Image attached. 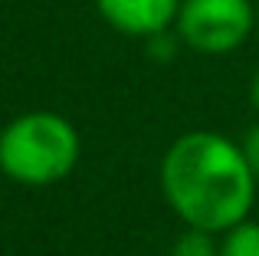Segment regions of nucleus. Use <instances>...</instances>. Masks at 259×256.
<instances>
[{"label": "nucleus", "instance_id": "f257e3e1", "mask_svg": "<svg viewBox=\"0 0 259 256\" xmlns=\"http://www.w3.org/2000/svg\"><path fill=\"white\" fill-rule=\"evenodd\" d=\"M256 178L243 148L220 132H187L161 161V191L187 227L223 233L249 217Z\"/></svg>", "mask_w": 259, "mask_h": 256}, {"label": "nucleus", "instance_id": "f03ea898", "mask_svg": "<svg viewBox=\"0 0 259 256\" xmlns=\"http://www.w3.org/2000/svg\"><path fill=\"white\" fill-rule=\"evenodd\" d=\"M82 141L76 125L59 112H23L0 132V171L26 187H46L69 178Z\"/></svg>", "mask_w": 259, "mask_h": 256}, {"label": "nucleus", "instance_id": "7ed1b4c3", "mask_svg": "<svg viewBox=\"0 0 259 256\" xmlns=\"http://www.w3.org/2000/svg\"><path fill=\"white\" fill-rule=\"evenodd\" d=\"M174 30L184 46L207 56L240 50L256 30L253 0H181Z\"/></svg>", "mask_w": 259, "mask_h": 256}, {"label": "nucleus", "instance_id": "20e7f679", "mask_svg": "<svg viewBox=\"0 0 259 256\" xmlns=\"http://www.w3.org/2000/svg\"><path fill=\"white\" fill-rule=\"evenodd\" d=\"M95 10L121 36L151 39L174 26L181 0H95Z\"/></svg>", "mask_w": 259, "mask_h": 256}, {"label": "nucleus", "instance_id": "39448f33", "mask_svg": "<svg viewBox=\"0 0 259 256\" xmlns=\"http://www.w3.org/2000/svg\"><path fill=\"white\" fill-rule=\"evenodd\" d=\"M220 256H259V224L240 220L230 230H223Z\"/></svg>", "mask_w": 259, "mask_h": 256}, {"label": "nucleus", "instance_id": "423d86ee", "mask_svg": "<svg viewBox=\"0 0 259 256\" xmlns=\"http://www.w3.org/2000/svg\"><path fill=\"white\" fill-rule=\"evenodd\" d=\"M171 256H220V246L213 243V233L200 230V227H190L187 233L174 240Z\"/></svg>", "mask_w": 259, "mask_h": 256}, {"label": "nucleus", "instance_id": "0eeeda50", "mask_svg": "<svg viewBox=\"0 0 259 256\" xmlns=\"http://www.w3.org/2000/svg\"><path fill=\"white\" fill-rule=\"evenodd\" d=\"M240 148H243V158H246V164H249V171H253L256 184H259V125H253L246 135H243Z\"/></svg>", "mask_w": 259, "mask_h": 256}, {"label": "nucleus", "instance_id": "6e6552de", "mask_svg": "<svg viewBox=\"0 0 259 256\" xmlns=\"http://www.w3.org/2000/svg\"><path fill=\"white\" fill-rule=\"evenodd\" d=\"M249 102H253V109L259 112V72L253 76V82H249Z\"/></svg>", "mask_w": 259, "mask_h": 256}, {"label": "nucleus", "instance_id": "1a4fd4ad", "mask_svg": "<svg viewBox=\"0 0 259 256\" xmlns=\"http://www.w3.org/2000/svg\"><path fill=\"white\" fill-rule=\"evenodd\" d=\"M256 30H259V4H256Z\"/></svg>", "mask_w": 259, "mask_h": 256}]
</instances>
